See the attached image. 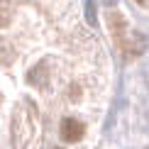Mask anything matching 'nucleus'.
I'll list each match as a JSON object with an SVG mask.
<instances>
[{
    "label": "nucleus",
    "mask_w": 149,
    "mask_h": 149,
    "mask_svg": "<svg viewBox=\"0 0 149 149\" xmlns=\"http://www.w3.org/2000/svg\"><path fill=\"white\" fill-rule=\"evenodd\" d=\"M137 3H144V0H137Z\"/></svg>",
    "instance_id": "obj_5"
},
{
    "label": "nucleus",
    "mask_w": 149,
    "mask_h": 149,
    "mask_svg": "<svg viewBox=\"0 0 149 149\" xmlns=\"http://www.w3.org/2000/svg\"><path fill=\"white\" fill-rule=\"evenodd\" d=\"M10 54H12V52H10V47L5 44V42H0V66L10 61Z\"/></svg>",
    "instance_id": "obj_4"
},
{
    "label": "nucleus",
    "mask_w": 149,
    "mask_h": 149,
    "mask_svg": "<svg viewBox=\"0 0 149 149\" xmlns=\"http://www.w3.org/2000/svg\"><path fill=\"white\" fill-rule=\"evenodd\" d=\"M59 132H61V139L76 142V139L83 137L86 127H83V122L76 120V117H64V120H61V125H59Z\"/></svg>",
    "instance_id": "obj_2"
},
{
    "label": "nucleus",
    "mask_w": 149,
    "mask_h": 149,
    "mask_svg": "<svg viewBox=\"0 0 149 149\" xmlns=\"http://www.w3.org/2000/svg\"><path fill=\"white\" fill-rule=\"evenodd\" d=\"M108 24H110V32L115 34L117 44L125 49V52H137V47H132V42H130V27H127L125 17H122L120 12H110L108 15Z\"/></svg>",
    "instance_id": "obj_1"
},
{
    "label": "nucleus",
    "mask_w": 149,
    "mask_h": 149,
    "mask_svg": "<svg viewBox=\"0 0 149 149\" xmlns=\"http://www.w3.org/2000/svg\"><path fill=\"white\" fill-rule=\"evenodd\" d=\"M10 0H0V27H5V24L10 22Z\"/></svg>",
    "instance_id": "obj_3"
}]
</instances>
